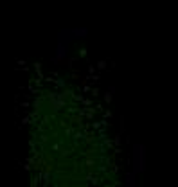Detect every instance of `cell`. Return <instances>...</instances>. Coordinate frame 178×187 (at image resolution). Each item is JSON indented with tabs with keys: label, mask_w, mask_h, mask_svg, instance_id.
<instances>
[{
	"label": "cell",
	"mask_w": 178,
	"mask_h": 187,
	"mask_svg": "<svg viewBox=\"0 0 178 187\" xmlns=\"http://www.w3.org/2000/svg\"><path fill=\"white\" fill-rule=\"evenodd\" d=\"M144 168H146V151L142 144H139V146L133 148V171L142 173Z\"/></svg>",
	"instance_id": "6da1fadb"
},
{
	"label": "cell",
	"mask_w": 178,
	"mask_h": 187,
	"mask_svg": "<svg viewBox=\"0 0 178 187\" xmlns=\"http://www.w3.org/2000/svg\"><path fill=\"white\" fill-rule=\"evenodd\" d=\"M74 34H77L76 38H85V34H86V29H76V31H74Z\"/></svg>",
	"instance_id": "7a4b0ae2"
}]
</instances>
